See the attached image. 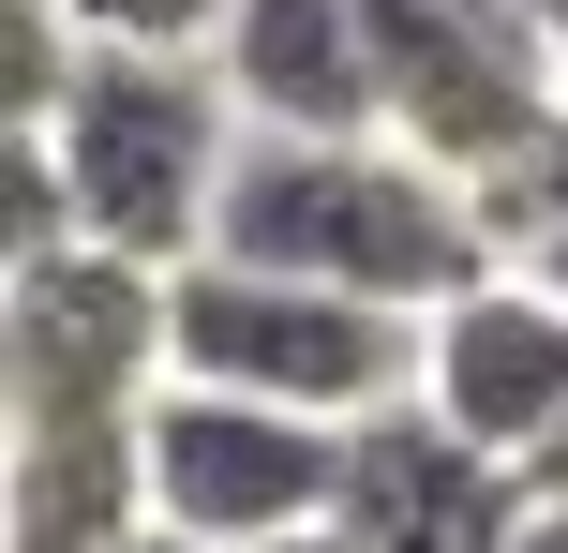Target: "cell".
<instances>
[{
  "label": "cell",
  "mask_w": 568,
  "mask_h": 553,
  "mask_svg": "<svg viewBox=\"0 0 568 553\" xmlns=\"http://www.w3.org/2000/svg\"><path fill=\"white\" fill-rule=\"evenodd\" d=\"M45 150H60V195H75V255H120V269L180 285L210 255V209H225L240 105L210 60H75Z\"/></svg>",
  "instance_id": "7a4b0ae2"
},
{
  "label": "cell",
  "mask_w": 568,
  "mask_h": 553,
  "mask_svg": "<svg viewBox=\"0 0 568 553\" xmlns=\"http://www.w3.org/2000/svg\"><path fill=\"white\" fill-rule=\"evenodd\" d=\"M210 255L270 269V285H329L359 315L434 329L464 285H494L479 195L434 180L419 150L359 135V150H300V135H240L225 150V209H210Z\"/></svg>",
  "instance_id": "6da1fadb"
},
{
  "label": "cell",
  "mask_w": 568,
  "mask_h": 553,
  "mask_svg": "<svg viewBox=\"0 0 568 553\" xmlns=\"http://www.w3.org/2000/svg\"><path fill=\"white\" fill-rule=\"evenodd\" d=\"M419 404L449 419L464 449H494L509 479H539V449L568 434V299L524 285V269L464 285L449 315L419 329Z\"/></svg>",
  "instance_id": "52a82bcc"
},
{
  "label": "cell",
  "mask_w": 568,
  "mask_h": 553,
  "mask_svg": "<svg viewBox=\"0 0 568 553\" xmlns=\"http://www.w3.org/2000/svg\"><path fill=\"white\" fill-rule=\"evenodd\" d=\"M150 434V524L195 539V553H270V539H314L344 494V434L284 404H225V389H165L135 419Z\"/></svg>",
  "instance_id": "5b68a950"
},
{
  "label": "cell",
  "mask_w": 568,
  "mask_h": 553,
  "mask_svg": "<svg viewBox=\"0 0 568 553\" xmlns=\"http://www.w3.org/2000/svg\"><path fill=\"white\" fill-rule=\"evenodd\" d=\"M524 553H568V509H539V524H524Z\"/></svg>",
  "instance_id": "2e32d148"
},
{
  "label": "cell",
  "mask_w": 568,
  "mask_h": 553,
  "mask_svg": "<svg viewBox=\"0 0 568 553\" xmlns=\"http://www.w3.org/2000/svg\"><path fill=\"white\" fill-rule=\"evenodd\" d=\"M165 404V269L45 255L0 285V434H90Z\"/></svg>",
  "instance_id": "277c9868"
},
{
  "label": "cell",
  "mask_w": 568,
  "mask_h": 553,
  "mask_svg": "<svg viewBox=\"0 0 568 553\" xmlns=\"http://www.w3.org/2000/svg\"><path fill=\"white\" fill-rule=\"evenodd\" d=\"M45 255H75V195H60L45 120H0V285H30Z\"/></svg>",
  "instance_id": "30bf717a"
},
{
  "label": "cell",
  "mask_w": 568,
  "mask_h": 553,
  "mask_svg": "<svg viewBox=\"0 0 568 553\" xmlns=\"http://www.w3.org/2000/svg\"><path fill=\"white\" fill-rule=\"evenodd\" d=\"M524 285H554V299H568V239H539V255H524Z\"/></svg>",
  "instance_id": "5bb4252c"
},
{
  "label": "cell",
  "mask_w": 568,
  "mask_h": 553,
  "mask_svg": "<svg viewBox=\"0 0 568 553\" xmlns=\"http://www.w3.org/2000/svg\"><path fill=\"white\" fill-rule=\"evenodd\" d=\"M524 16H539V45H554V90H568V0H524Z\"/></svg>",
  "instance_id": "4fadbf2b"
},
{
  "label": "cell",
  "mask_w": 568,
  "mask_h": 553,
  "mask_svg": "<svg viewBox=\"0 0 568 553\" xmlns=\"http://www.w3.org/2000/svg\"><path fill=\"white\" fill-rule=\"evenodd\" d=\"M240 0H60L75 60H210Z\"/></svg>",
  "instance_id": "8fae6325"
},
{
  "label": "cell",
  "mask_w": 568,
  "mask_h": 553,
  "mask_svg": "<svg viewBox=\"0 0 568 553\" xmlns=\"http://www.w3.org/2000/svg\"><path fill=\"white\" fill-rule=\"evenodd\" d=\"M60 90H75L60 0H0V120H60Z\"/></svg>",
  "instance_id": "7c38bea8"
},
{
  "label": "cell",
  "mask_w": 568,
  "mask_h": 553,
  "mask_svg": "<svg viewBox=\"0 0 568 553\" xmlns=\"http://www.w3.org/2000/svg\"><path fill=\"white\" fill-rule=\"evenodd\" d=\"M165 389H225V404H284L314 434H359L374 404L419 389V329L359 315L329 285H270V269L195 255L165 285Z\"/></svg>",
  "instance_id": "3957f363"
},
{
  "label": "cell",
  "mask_w": 568,
  "mask_h": 553,
  "mask_svg": "<svg viewBox=\"0 0 568 553\" xmlns=\"http://www.w3.org/2000/svg\"><path fill=\"white\" fill-rule=\"evenodd\" d=\"M150 524V434L90 419V434H0V553H135Z\"/></svg>",
  "instance_id": "9c48e42d"
},
{
  "label": "cell",
  "mask_w": 568,
  "mask_h": 553,
  "mask_svg": "<svg viewBox=\"0 0 568 553\" xmlns=\"http://www.w3.org/2000/svg\"><path fill=\"white\" fill-rule=\"evenodd\" d=\"M135 553H195V539H135Z\"/></svg>",
  "instance_id": "e0dca14e"
},
{
  "label": "cell",
  "mask_w": 568,
  "mask_h": 553,
  "mask_svg": "<svg viewBox=\"0 0 568 553\" xmlns=\"http://www.w3.org/2000/svg\"><path fill=\"white\" fill-rule=\"evenodd\" d=\"M210 75H225L240 135H300V150L389 135V105H374V16L359 0H240L225 45H210Z\"/></svg>",
  "instance_id": "ba28073f"
},
{
  "label": "cell",
  "mask_w": 568,
  "mask_h": 553,
  "mask_svg": "<svg viewBox=\"0 0 568 553\" xmlns=\"http://www.w3.org/2000/svg\"><path fill=\"white\" fill-rule=\"evenodd\" d=\"M270 553H359V539H344V524H314V539H270Z\"/></svg>",
  "instance_id": "9a60e30c"
},
{
  "label": "cell",
  "mask_w": 568,
  "mask_h": 553,
  "mask_svg": "<svg viewBox=\"0 0 568 553\" xmlns=\"http://www.w3.org/2000/svg\"><path fill=\"white\" fill-rule=\"evenodd\" d=\"M329 524L359 553H524V524H539V494H524L494 449H464L449 419L404 389V404H374L359 434H344V494Z\"/></svg>",
  "instance_id": "8992f818"
}]
</instances>
